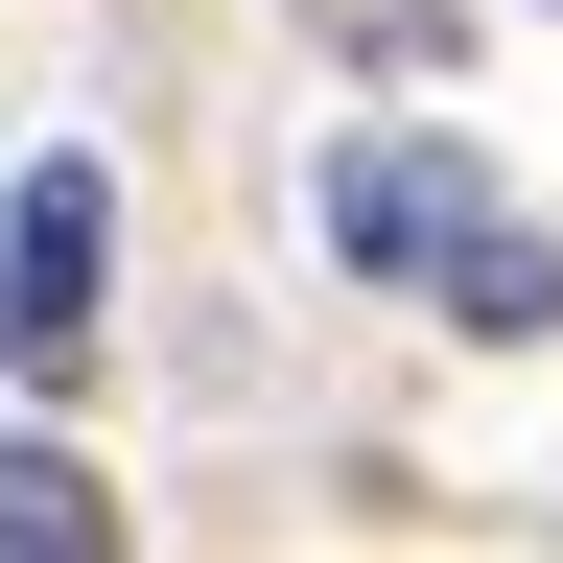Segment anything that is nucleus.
Instances as JSON below:
<instances>
[{
	"label": "nucleus",
	"instance_id": "obj_1",
	"mask_svg": "<svg viewBox=\"0 0 563 563\" xmlns=\"http://www.w3.org/2000/svg\"><path fill=\"white\" fill-rule=\"evenodd\" d=\"M95 329H118V188L95 165H24V188H0V376L70 399Z\"/></svg>",
	"mask_w": 563,
	"mask_h": 563
},
{
	"label": "nucleus",
	"instance_id": "obj_2",
	"mask_svg": "<svg viewBox=\"0 0 563 563\" xmlns=\"http://www.w3.org/2000/svg\"><path fill=\"white\" fill-rule=\"evenodd\" d=\"M446 235H470V165H446V141H352V165H329V258L352 282H422Z\"/></svg>",
	"mask_w": 563,
	"mask_h": 563
},
{
	"label": "nucleus",
	"instance_id": "obj_3",
	"mask_svg": "<svg viewBox=\"0 0 563 563\" xmlns=\"http://www.w3.org/2000/svg\"><path fill=\"white\" fill-rule=\"evenodd\" d=\"M422 306H446V329H493V352H517V329H563V258L517 235V211H470V235H446V258H422Z\"/></svg>",
	"mask_w": 563,
	"mask_h": 563
},
{
	"label": "nucleus",
	"instance_id": "obj_4",
	"mask_svg": "<svg viewBox=\"0 0 563 563\" xmlns=\"http://www.w3.org/2000/svg\"><path fill=\"white\" fill-rule=\"evenodd\" d=\"M118 540V493L70 470V446H0V563H95Z\"/></svg>",
	"mask_w": 563,
	"mask_h": 563
}]
</instances>
